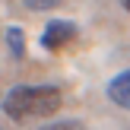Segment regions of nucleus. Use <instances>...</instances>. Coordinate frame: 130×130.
Returning a JSON list of instances; mask_svg holds the SVG:
<instances>
[{
    "label": "nucleus",
    "mask_w": 130,
    "mask_h": 130,
    "mask_svg": "<svg viewBox=\"0 0 130 130\" xmlns=\"http://www.w3.org/2000/svg\"><path fill=\"white\" fill-rule=\"evenodd\" d=\"M6 44H10V54L16 57V60L25 57V32L19 29V25H10V29H6Z\"/></svg>",
    "instance_id": "obj_4"
},
{
    "label": "nucleus",
    "mask_w": 130,
    "mask_h": 130,
    "mask_svg": "<svg viewBox=\"0 0 130 130\" xmlns=\"http://www.w3.org/2000/svg\"><path fill=\"white\" fill-rule=\"evenodd\" d=\"M121 3H124V10H127V13H130V0H121Z\"/></svg>",
    "instance_id": "obj_6"
},
{
    "label": "nucleus",
    "mask_w": 130,
    "mask_h": 130,
    "mask_svg": "<svg viewBox=\"0 0 130 130\" xmlns=\"http://www.w3.org/2000/svg\"><path fill=\"white\" fill-rule=\"evenodd\" d=\"M60 89L57 86H13L3 99V111L13 121H29V118H51L60 111Z\"/></svg>",
    "instance_id": "obj_1"
},
{
    "label": "nucleus",
    "mask_w": 130,
    "mask_h": 130,
    "mask_svg": "<svg viewBox=\"0 0 130 130\" xmlns=\"http://www.w3.org/2000/svg\"><path fill=\"white\" fill-rule=\"evenodd\" d=\"M25 6H29L32 13H44V10H54V6H60V0H22Z\"/></svg>",
    "instance_id": "obj_5"
},
{
    "label": "nucleus",
    "mask_w": 130,
    "mask_h": 130,
    "mask_svg": "<svg viewBox=\"0 0 130 130\" xmlns=\"http://www.w3.org/2000/svg\"><path fill=\"white\" fill-rule=\"evenodd\" d=\"M73 41H76V25L67 22V19H54V22H48L44 32H41L44 51H63L67 44H73Z\"/></svg>",
    "instance_id": "obj_2"
},
{
    "label": "nucleus",
    "mask_w": 130,
    "mask_h": 130,
    "mask_svg": "<svg viewBox=\"0 0 130 130\" xmlns=\"http://www.w3.org/2000/svg\"><path fill=\"white\" fill-rule=\"evenodd\" d=\"M108 99H111L114 105H121V108L130 111V70L118 73L111 83H108Z\"/></svg>",
    "instance_id": "obj_3"
}]
</instances>
